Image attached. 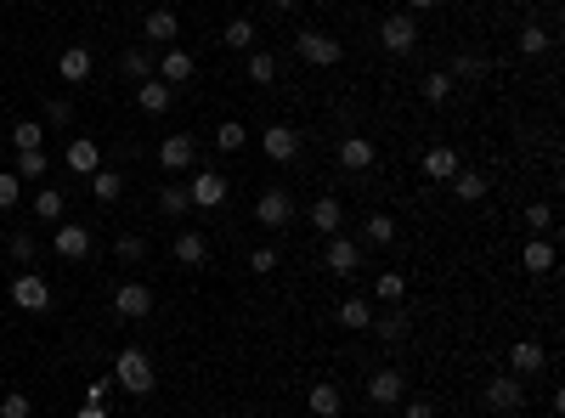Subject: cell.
<instances>
[{"label":"cell","mask_w":565,"mask_h":418,"mask_svg":"<svg viewBox=\"0 0 565 418\" xmlns=\"http://www.w3.org/2000/svg\"><path fill=\"white\" fill-rule=\"evenodd\" d=\"M114 385H119L124 395H153V362H148V350L124 345L119 362H114Z\"/></svg>","instance_id":"1"},{"label":"cell","mask_w":565,"mask_h":418,"mask_svg":"<svg viewBox=\"0 0 565 418\" xmlns=\"http://www.w3.org/2000/svg\"><path fill=\"white\" fill-rule=\"evenodd\" d=\"M295 51H300V62H311V68H333V62L345 57V46L333 34H317V29H300L295 34Z\"/></svg>","instance_id":"2"},{"label":"cell","mask_w":565,"mask_h":418,"mask_svg":"<svg viewBox=\"0 0 565 418\" xmlns=\"http://www.w3.org/2000/svg\"><path fill=\"white\" fill-rule=\"evenodd\" d=\"M260 153L271 164H295L300 159V131H295V124H266V131H260Z\"/></svg>","instance_id":"3"},{"label":"cell","mask_w":565,"mask_h":418,"mask_svg":"<svg viewBox=\"0 0 565 418\" xmlns=\"http://www.w3.org/2000/svg\"><path fill=\"white\" fill-rule=\"evenodd\" d=\"M480 395H487L492 413H520V407H526V385H520L515 373H497V379H487V390H480Z\"/></svg>","instance_id":"4"},{"label":"cell","mask_w":565,"mask_h":418,"mask_svg":"<svg viewBox=\"0 0 565 418\" xmlns=\"http://www.w3.org/2000/svg\"><path fill=\"white\" fill-rule=\"evenodd\" d=\"M379 46H385V51H396V57H407V51L418 46V17H407V12L385 17V23H379Z\"/></svg>","instance_id":"5"},{"label":"cell","mask_w":565,"mask_h":418,"mask_svg":"<svg viewBox=\"0 0 565 418\" xmlns=\"http://www.w3.org/2000/svg\"><path fill=\"white\" fill-rule=\"evenodd\" d=\"M226 193H232V186H226V176H221V170H198V176H193V186H187L193 209H221V204H226Z\"/></svg>","instance_id":"6"},{"label":"cell","mask_w":565,"mask_h":418,"mask_svg":"<svg viewBox=\"0 0 565 418\" xmlns=\"http://www.w3.org/2000/svg\"><path fill=\"white\" fill-rule=\"evenodd\" d=\"M193 159H198V141L193 136H187V131H176V136H164L159 141V164H164V170H193Z\"/></svg>","instance_id":"7"},{"label":"cell","mask_w":565,"mask_h":418,"mask_svg":"<svg viewBox=\"0 0 565 418\" xmlns=\"http://www.w3.org/2000/svg\"><path fill=\"white\" fill-rule=\"evenodd\" d=\"M323 266L333 271V277H351V271L362 266V249L351 243L345 232H333V238H328V249H323Z\"/></svg>","instance_id":"8"},{"label":"cell","mask_w":565,"mask_h":418,"mask_svg":"<svg viewBox=\"0 0 565 418\" xmlns=\"http://www.w3.org/2000/svg\"><path fill=\"white\" fill-rule=\"evenodd\" d=\"M255 221L278 232V226H288V221H295V198H288L283 186H271V193H260V204H255Z\"/></svg>","instance_id":"9"},{"label":"cell","mask_w":565,"mask_h":418,"mask_svg":"<svg viewBox=\"0 0 565 418\" xmlns=\"http://www.w3.org/2000/svg\"><path fill=\"white\" fill-rule=\"evenodd\" d=\"M12 305H17V311H46V305H51L46 277H40V271H23V277L12 283Z\"/></svg>","instance_id":"10"},{"label":"cell","mask_w":565,"mask_h":418,"mask_svg":"<svg viewBox=\"0 0 565 418\" xmlns=\"http://www.w3.org/2000/svg\"><path fill=\"white\" fill-rule=\"evenodd\" d=\"M402 395H407V379H402L396 368H379V373L368 379V402H373V407H396Z\"/></svg>","instance_id":"11"},{"label":"cell","mask_w":565,"mask_h":418,"mask_svg":"<svg viewBox=\"0 0 565 418\" xmlns=\"http://www.w3.org/2000/svg\"><path fill=\"white\" fill-rule=\"evenodd\" d=\"M114 311H119V317H148V311H153V288L148 283H119V295H114Z\"/></svg>","instance_id":"12"},{"label":"cell","mask_w":565,"mask_h":418,"mask_svg":"<svg viewBox=\"0 0 565 418\" xmlns=\"http://www.w3.org/2000/svg\"><path fill=\"white\" fill-rule=\"evenodd\" d=\"M62 164H68L74 176H96V170H102V148H96L91 136H74L68 153H62Z\"/></svg>","instance_id":"13"},{"label":"cell","mask_w":565,"mask_h":418,"mask_svg":"<svg viewBox=\"0 0 565 418\" xmlns=\"http://www.w3.org/2000/svg\"><path fill=\"white\" fill-rule=\"evenodd\" d=\"M542 362H549V350H542L537 340L509 345V373H515V379H526V373H542Z\"/></svg>","instance_id":"14"},{"label":"cell","mask_w":565,"mask_h":418,"mask_svg":"<svg viewBox=\"0 0 565 418\" xmlns=\"http://www.w3.org/2000/svg\"><path fill=\"white\" fill-rule=\"evenodd\" d=\"M153 74L164 79V86H187V79H193V57H187L181 46H170V51L153 62Z\"/></svg>","instance_id":"15"},{"label":"cell","mask_w":565,"mask_h":418,"mask_svg":"<svg viewBox=\"0 0 565 418\" xmlns=\"http://www.w3.org/2000/svg\"><path fill=\"white\" fill-rule=\"evenodd\" d=\"M141 34H148L153 46H176L181 23H176V12H170V6H159V12H148V17H141Z\"/></svg>","instance_id":"16"},{"label":"cell","mask_w":565,"mask_h":418,"mask_svg":"<svg viewBox=\"0 0 565 418\" xmlns=\"http://www.w3.org/2000/svg\"><path fill=\"white\" fill-rule=\"evenodd\" d=\"M418 170H424L430 181H452L458 170H464V159H458L452 148H430L424 159H418Z\"/></svg>","instance_id":"17"},{"label":"cell","mask_w":565,"mask_h":418,"mask_svg":"<svg viewBox=\"0 0 565 418\" xmlns=\"http://www.w3.org/2000/svg\"><path fill=\"white\" fill-rule=\"evenodd\" d=\"M57 255H62V260H86V255H91V232H86V226H68V221H62V226H57Z\"/></svg>","instance_id":"18"},{"label":"cell","mask_w":565,"mask_h":418,"mask_svg":"<svg viewBox=\"0 0 565 418\" xmlns=\"http://www.w3.org/2000/svg\"><path fill=\"white\" fill-rule=\"evenodd\" d=\"M57 74L68 79V86H86V79H91V51L86 46H68V51L57 57Z\"/></svg>","instance_id":"19"},{"label":"cell","mask_w":565,"mask_h":418,"mask_svg":"<svg viewBox=\"0 0 565 418\" xmlns=\"http://www.w3.org/2000/svg\"><path fill=\"white\" fill-rule=\"evenodd\" d=\"M170 91H176V86H164L159 74H153V79H141V91H136L141 114H170Z\"/></svg>","instance_id":"20"},{"label":"cell","mask_w":565,"mask_h":418,"mask_svg":"<svg viewBox=\"0 0 565 418\" xmlns=\"http://www.w3.org/2000/svg\"><path fill=\"white\" fill-rule=\"evenodd\" d=\"M311 226L333 238V232L345 226V204H340V198H317V204H311Z\"/></svg>","instance_id":"21"},{"label":"cell","mask_w":565,"mask_h":418,"mask_svg":"<svg viewBox=\"0 0 565 418\" xmlns=\"http://www.w3.org/2000/svg\"><path fill=\"white\" fill-rule=\"evenodd\" d=\"M368 328H373V333H379V340H385V345H402V340H407V311H402V305H390V311H385V317H373Z\"/></svg>","instance_id":"22"},{"label":"cell","mask_w":565,"mask_h":418,"mask_svg":"<svg viewBox=\"0 0 565 418\" xmlns=\"http://www.w3.org/2000/svg\"><path fill=\"white\" fill-rule=\"evenodd\" d=\"M170 255H176L181 266H204V260H209V238H204V232H181V238L170 243Z\"/></svg>","instance_id":"23"},{"label":"cell","mask_w":565,"mask_h":418,"mask_svg":"<svg viewBox=\"0 0 565 418\" xmlns=\"http://www.w3.org/2000/svg\"><path fill=\"white\" fill-rule=\"evenodd\" d=\"M305 407L317 413V418H340V407H345V395H340V385H311V395H305Z\"/></svg>","instance_id":"24"},{"label":"cell","mask_w":565,"mask_h":418,"mask_svg":"<svg viewBox=\"0 0 565 418\" xmlns=\"http://www.w3.org/2000/svg\"><path fill=\"white\" fill-rule=\"evenodd\" d=\"M520 266L537 271V277H542V271H554V243H549V238H526V249H520Z\"/></svg>","instance_id":"25"},{"label":"cell","mask_w":565,"mask_h":418,"mask_svg":"<svg viewBox=\"0 0 565 418\" xmlns=\"http://www.w3.org/2000/svg\"><path fill=\"white\" fill-rule=\"evenodd\" d=\"M340 164H345V170H368V164H373V141L368 136H345L340 141Z\"/></svg>","instance_id":"26"},{"label":"cell","mask_w":565,"mask_h":418,"mask_svg":"<svg viewBox=\"0 0 565 418\" xmlns=\"http://www.w3.org/2000/svg\"><path fill=\"white\" fill-rule=\"evenodd\" d=\"M62 209H68V204H62V193H57V186H40V193H34V221L62 226Z\"/></svg>","instance_id":"27"},{"label":"cell","mask_w":565,"mask_h":418,"mask_svg":"<svg viewBox=\"0 0 565 418\" xmlns=\"http://www.w3.org/2000/svg\"><path fill=\"white\" fill-rule=\"evenodd\" d=\"M46 170H51L46 148H29V153H17V164H12V176H17V181H40Z\"/></svg>","instance_id":"28"},{"label":"cell","mask_w":565,"mask_h":418,"mask_svg":"<svg viewBox=\"0 0 565 418\" xmlns=\"http://www.w3.org/2000/svg\"><path fill=\"white\" fill-rule=\"evenodd\" d=\"M487 186H492V181L480 176V170H458V176H452V193L464 198V204H480V198H487Z\"/></svg>","instance_id":"29"},{"label":"cell","mask_w":565,"mask_h":418,"mask_svg":"<svg viewBox=\"0 0 565 418\" xmlns=\"http://www.w3.org/2000/svg\"><path fill=\"white\" fill-rule=\"evenodd\" d=\"M333 317H340L345 328H368V323H373V300H357V295H351V300L333 305Z\"/></svg>","instance_id":"30"},{"label":"cell","mask_w":565,"mask_h":418,"mask_svg":"<svg viewBox=\"0 0 565 418\" xmlns=\"http://www.w3.org/2000/svg\"><path fill=\"white\" fill-rule=\"evenodd\" d=\"M40 141H46V124H40V119H17V124H12V148H17V153L40 148Z\"/></svg>","instance_id":"31"},{"label":"cell","mask_w":565,"mask_h":418,"mask_svg":"<svg viewBox=\"0 0 565 418\" xmlns=\"http://www.w3.org/2000/svg\"><path fill=\"white\" fill-rule=\"evenodd\" d=\"M362 232H368L373 249H390V243H396V215H385V209H379V215H368Z\"/></svg>","instance_id":"32"},{"label":"cell","mask_w":565,"mask_h":418,"mask_svg":"<svg viewBox=\"0 0 565 418\" xmlns=\"http://www.w3.org/2000/svg\"><path fill=\"white\" fill-rule=\"evenodd\" d=\"M249 79H255V86H271V79H278V57H271V51H249V68H243Z\"/></svg>","instance_id":"33"},{"label":"cell","mask_w":565,"mask_h":418,"mask_svg":"<svg viewBox=\"0 0 565 418\" xmlns=\"http://www.w3.org/2000/svg\"><path fill=\"white\" fill-rule=\"evenodd\" d=\"M447 74H452V86H458V79H487V57H475V51H458Z\"/></svg>","instance_id":"34"},{"label":"cell","mask_w":565,"mask_h":418,"mask_svg":"<svg viewBox=\"0 0 565 418\" xmlns=\"http://www.w3.org/2000/svg\"><path fill=\"white\" fill-rule=\"evenodd\" d=\"M407 295V283H402V271H379V277H373V300H385V305H396Z\"/></svg>","instance_id":"35"},{"label":"cell","mask_w":565,"mask_h":418,"mask_svg":"<svg viewBox=\"0 0 565 418\" xmlns=\"http://www.w3.org/2000/svg\"><path fill=\"white\" fill-rule=\"evenodd\" d=\"M221 34H226V46H232V51H255V23H249V17H232Z\"/></svg>","instance_id":"36"},{"label":"cell","mask_w":565,"mask_h":418,"mask_svg":"<svg viewBox=\"0 0 565 418\" xmlns=\"http://www.w3.org/2000/svg\"><path fill=\"white\" fill-rule=\"evenodd\" d=\"M243 141H249V131H243L238 119H221V124H215V148H221V153H238Z\"/></svg>","instance_id":"37"},{"label":"cell","mask_w":565,"mask_h":418,"mask_svg":"<svg viewBox=\"0 0 565 418\" xmlns=\"http://www.w3.org/2000/svg\"><path fill=\"white\" fill-rule=\"evenodd\" d=\"M91 193H96L102 204H114V198L124 193V176H119V170H96V176H91Z\"/></svg>","instance_id":"38"},{"label":"cell","mask_w":565,"mask_h":418,"mask_svg":"<svg viewBox=\"0 0 565 418\" xmlns=\"http://www.w3.org/2000/svg\"><path fill=\"white\" fill-rule=\"evenodd\" d=\"M119 68H124V74H131V79H153V57H148V51H141V46H131V51H124V57H119Z\"/></svg>","instance_id":"39"},{"label":"cell","mask_w":565,"mask_h":418,"mask_svg":"<svg viewBox=\"0 0 565 418\" xmlns=\"http://www.w3.org/2000/svg\"><path fill=\"white\" fill-rule=\"evenodd\" d=\"M549 46H554V40H549V29H542V23H526V29H520V51H526V57H542Z\"/></svg>","instance_id":"40"},{"label":"cell","mask_w":565,"mask_h":418,"mask_svg":"<svg viewBox=\"0 0 565 418\" xmlns=\"http://www.w3.org/2000/svg\"><path fill=\"white\" fill-rule=\"evenodd\" d=\"M159 209H164V215H187V209H193V198H187V186H164V193H159Z\"/></svg>","instance_id":"41"},{"label":"cell","mask_w":565,"mask_h":418,"mask_svg":"<svg viewBox=\"0 0 565 418\" xmlns=\"http://www.w3.org/2000/svg\"><path fill=\"white\" fill-rule=\"evenodd\" d=\"M526 226H532V238H549V226H554V204H532V209H526Z\"/></svg>","instance_id":"42"},{"label":"cell","mask_w":565,"mask_h":418,"mask_svg":"<svg viewBox=\"0 0 565 418\" xmlns=\"http://www.w3.org/2000/svg\"><path fill=\"white\" fill-rule=\"evenodd\" d=\"M114 255H119L124 266H141V260H148V243L131 232V238H119V243H114Z\"/></svg>","instance_id":"43"},{"label":"cell","mask_w":565,"mask_h":418,"mask_svg":"<svg viewBox=\"0 0 565 418\" xmlns=\"http://www.w3.org/2000/svg\"><path fill=\"white\" fill-rule=\"evenodd\" d=\"M278 260H283V249H271V243H260L255 255H249V271L255 277H266V271H278Z\"/></svg>","instance_id":"44"},{"label":"cell","mask_w":565,"mask_h":418,"mask_svg":"<svg viewBox=\"0 0 565 418\" xmlns=\"http://www.w3.org/2000/svg\"><path fill=\"white\" fill-rule=\"evenodd\" d=\"M447 96H452V74H442V68L424 74V102H447Z\"/></svg>","instance_id":"45"},{"label":"cell","mask_w":565,"mask_h":418,"mask_svg":"<svg viewBox=\"0 0 565 418\" xmlns=\"http://www.w3.org/2000/svg\"><path fill=\"white\" fill-rule=\"evenodd\" d=\"M34 413V402H29V395L23 390H12V395H0V418H29Z\"/></svg>","instance_id":"46"},{"label":"cell","mask_w":565,"mask_h":418,"mask_svg":"<svg viewBox=\"0 0 565 418\" xmlns=\"http://www.w3.org/2000/svg\"><path fill=\"white\" fill-rule=\"evenodd\" d=\"M17 186L23 181H17L12 170H0V209H17Z\"/></svg>","instance_id":"47"},{"label":"cell","mask_w":565,"mask_h":418,"mask_svg":"<svg viewBox=\"0 0 565 418\" xmlns=\"http://www.w3.org/2000/svg\"><path fill=\"white\" fill-rule=\"evenodd\" d=\"M68 119H74V102H68V96L46 102V124H68Z\"/></svg>","instance_id":"48"},{"label":"cell","mask_w":565,"mask_h":418,"mask_svg":"<svg viewBox=\"0 0 565 418\" xmlns=\"http://www.w3.org/2000/svg\"><path fill=\"white\" fill-rule=\"evenodd\" d=\"M12 260L34 266V238H29V232H12Z\"/></svg>","instance_id":"49"},{"label":"cell","mask_w":565,"mask_h":418,"mask_svg":"<svg viewBox=\"0 0 565 418\" xmlns=\"http://www.w3.org/2000/svg\"><path fill=\"white\" fill-rule=\"evenodd\" d=\"M108 390H114L108 379H96V385H86V407H102V402H108Z\"/></svg>","instance_id":"50"},{"label":"cell","mask_w":565,"mask_h":418,"mask_svg":"<svg viewBox=\"0 0 565 418\" xmlns=\"http://www.w3.org/2000/svg\"><path fill=\"white\" fill-rule=\"evenodd\" d=\"M407 418H435V402H407Z\"/></svg>","instance_id":"51"},{"label":"cell","mask_w":565,"mask_h":418,"mask_svg":"<svg viewBox=\"0 0 565 418\" xmlns=\"http://www.w3.org/2000/svg\"><path fill=\"white\" fill-rule=\"evenodd\" d=\"M407 6H413V12H430V6H442V0H407Z\"/></svg>","instance_id":"52"},{"label":"cell","mask_w":565,"mask_h":418,"mask_svg":"<svg viewBox=\"0 0 565 418\" xmlns=\"http://www.w3.org/2000/svg\"><path fill=\"white\" fill-rule=\"evenodd\" d=\"M79 418H108V413H102V407H79Z\"/></svg>","instance_id":"53"},{"label":"cell","mask_w":565,"mask_h":418,"mask_svg":"<svg viewBox=\"0 0 565 418\" xmlns=\"http://www.w3.org/2000/svg\"><path fill=\"white\" fill-rule=\"evenodd\" d=\"M271 6H300V0H271Z\"/></svg>","instance_id":"54"}]
</instances>
